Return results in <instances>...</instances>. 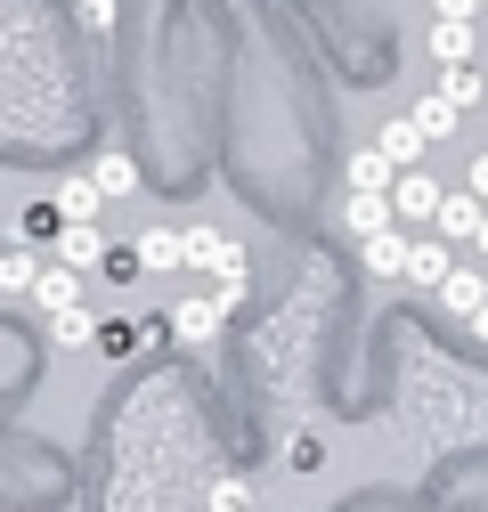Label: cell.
<instances>
[{"label": "cell", "mask_w": 488, "mask_h": 512, "mask_svg": "<svg viewBox=\"0 0 488 512\" xmlns=\"http://www.w3.org/2000/svg\"><path fill=\"white\" fill-rule=\"evenodd\" d=\"M131 261H139V269H179V228H147V236L131 244Z\"/></svg>", "instance_id": "obj_19"}, {"label": "cell", "mask_w": 488, "mask_h": 512, "mask_svg": "<svg viewBox=\"0 0 488 512\" xmlns=\"http://www.w3.org/2000/svg\"><path fill=\"white\" fill-rule=\"evenodd\" d=\"M212 512H261L253 480H220V488H212Z\"/></svg>", "instance_id": "obj_22"}, {"label": "cell", "mask_w": 488, "mask_h": 512, "mask_svg": "<svg viewBox=\"0 0 488 512\" xmlns=\"http://www.w3.org/2000/svg\"><path fill=\"white\" fill-rule=\"evenodd\" d=\"M375 147L391 155V171H423V147H432V139H423L415 122L399 114V122H383V131H375Z\"/></svg>", "instance_id": "obj_12"}, {"label": "cell", "mask_w": 488, "mask_h": 512, "mask_svg": "<svg viewBox=\"0 0 488 512\" xmlns=\"http://www.w3.org/2000/svg\"><path fill=\"white\" fill-rule=\"evenodd\" d=\"M342 220H350V236H375V228H399V220H391V196H350V212H342Z\"/></svg>", "instance_id": "obj_20"}, {"label": "cell", "mask_w": 488, "mask_h": 512, "mask_svg": "<svg viewBox=\"0 0 488 512\" xmlns=\"http://www.w3.org/2000/svg\"><path fill=\"white\" fill-rule=\"evenodd\" d=\"M74 9H82L90 33H114V0H74Z\"/></svg>", "instance_id": "obj_23"}, {"label": "cell", "mask_w": 488, "mask_h": 512, "mask_svg": "<svg viewBox=\"0 0 488 512\" xmlns=\"http://www.w3.org/2000/svg\"><path fill=\"white\" fill-rule=\"evenodd\" d=\"M49 334H57V350H90V342H98V309H90V301L57 309V317H49Z\"/></svg>", "instance_id": "obj_15"}, {"label": "cell", "mask_w": 488, "mask_h": 512, "mask_svg": "<svg viewBox=\"0 0 488 512\" xmlns=\"http://www.w3.org/2000/svg\"><path fill=\"white\" fill-rule=\"evenodd\" d=\"M49 212L66 220V228H82V220H106V196H98V187H90V171H82V179H66V187L49 196Z\"/></svg>", "instance_id": "obj_10"}, {"label": "cell", "mask_w": 488, "mask_h": 512, "mask_svg": "<svg viewBox=\"0 0 488 512\" xmlns=\"http://www.w3.org/2000/svg\"><path fill=\"white\" fill-rule=\"evenodd\" d=\"M33 277H41V252H25V244H0V293H33Z\"/></svg>", "instance_id": "obj_17"}, {"label": "cell", "mask_w": 488, "mask_h": 512, "mask_svg": "<svg viewBox=\"0 0 488 512\" xmlns=\"http://www.w3.org/2000/svg\"><path fill=\"white\" fill-rule=\"evenodd\" d=\"M179 261L188 269H204L212 277V301L236 317L244 301H253V252H244L228 228H212V220H196V228H179Z\"/></svg>", "instance_id": "obj_1"}, {"label": "cell", "mask_w": 488, "mask_h": 512, "mask_svg": "<svg viewBox=\"0 0 488 512\" xmlns=\"http://www.w3.org/2000/svg\"><path fill=\"white\" fill-rule=\"evenodd\" d=\"M171 334H163V317H98V342L90 350H106L114 366L122 358H147V350H163Z\"/></svg>", "instance_id": "obj_2"}, {"label": "cell", "mask_w": 488, "mask_h": 512, "mask_svg": "<svg viewBox=\"0 0 488 512\" xmlns=\"http://www.w3.org/2000/svg\"><path fill=\"white\" fill-rule=\"evenodd\" d=\"M440 98H448V106H472V98H480V74H472V66H440Z\"/></svg>", "instance_id": "obj_21"}, {"label": "cell", "mask_w": 488, "mask_h": 512, "mask_svg": "<svg viewBox=\"0 0 488 512\" xmlns=\"http://www.w3.org/2000/svg\"><path fill=\"white\" fill-rule=\"evenodd\" d=\"M448 269H456V244H440V236H407V269H399V285H423V293H432Z\"/></svg>", "instance_id": "obj_5"}, {"label": "cell", "mask_w": 488, "mask_h": 512, "mask_svg": "<svg viewBox=\"0 0 488 512\" xmlns=\"http://www.w3.org/2000/svg\"><path fill=\"white\" fill-rule=\"evenodd\" d=\"M33 301H41V317L74 309V301H82V269H66V261H41V277H33Z\"/></svg>", "instance_id": "obj_9"}, {"label": "cell", "mask_w": 488, "mask_h": 512, "mask_svg": "<svg viewBox=\"0 0 488 512\" xmlns=\"http://www.w3.org/2000/svg\"><path fill=\"white\" fill-rule=\"evenodd\" d=\"M472 244H480V252H488V212H480V228H472Z\"/></svg>", "instance_id": "obj_27"}, {"label": "cell", "mask_w": 488, "mask_h": 512, "mask_svg": "<svg viewBox=\"0 0 488 512\" xmlns=\"http://www.w3.org/2000/svg\"><path fill=\"white\" fill-rule=\"evenodd\" d=\"M480 57V17H432V66H472Z\"/></svg>", "instance_id": "obj_6"}, {"label": "cell", "mask_w": 488, "mask_h": 512, "mask_svg": "<svg viewBox=\"0 0 488 512\" xmlns=\"http://www.w3.org/2000/svg\"><path fill=\"white\" fill-rule=\"evenodd\" d=\"M464 196H480V204H488V155H472V163H464Z\"/></svg>", "instance_id": "obj_24"}, {"label": "cell", "mask_w": 488, "mask_h": 512, "mask_svg": "<svg viewBox=\"0 0 488 512\" xmlns=\"http://www.w3.org/2000/svg\"><path fill=\"white\" fill-rule=\"evenodd\" d=\"M464 334H472V342H488V301H480V309L464 317Z\"/></svg>", "instance_id": "obj_26"}, {"label": "cell", "mask_w": 488, "mask_h": 512, "mask_svg": "<svg viewBox=\"0 0 488 512\" xmlns=\"http://www.w3.org/2000/svg\"><path fill=\"white\" fill-rule=\"evenodd\" d=\"M358 261L375 269V277H399V269H407V228H375V236H358Z\"/></svg>", "instance_id": "obj_14"}, {"label": "cell", "mask_w": 488, "mask_h": 512, "mask_svg": "<svg viewBox=\"0 0 488 512\" xmlns=\"http://www.w3.org/2000/svg\"><path fill=\"white\" fill-rule=\"evenodd\" d=\"M480 17H488V0H480Z\"/></svg>", "instance_id": "obj_28"}, {"label": "cell", "mask_w": 488, "mask_h": 512, "mask_svg": "<svg viewBox=\"0 0 488 512\" xmlns=\"http://www.w3.org/2000/svg\"><path fill=\"white\" fill-rule=\"evenodd\" d=\"M391 179H399V171H391V155H383L375 139L350 155V196H391Z\"/></svg>", "instance_id": "obj_13"}, {"label": "cell", "mask_w": 488, "mask_h": 512, "mask_svg": "<svg viewBox=\"0 0 488 512\" xmlns=\"http://www.w3.org/2000/svg\"><path fill=\"white\" fill-rule=\"evenodd\" d=\"M407 122H415V131H423V139H448V131H456V122H464V106H448V98L432 90V98H415V114H407Z\"/></svg>", "instance_id": "obj_18"}, {"label": "cell", "mask_w": 488, "mask_h": 512, "mask_svg": "<svg viewBox=\"0 0 488 512\" xmlns=\"http://www.w3.org/2000/svg\"><path fill=\"white\" fill-rule=\"evenodd\" d=\"M106 252H114V244H106V228H98V220H82V228H57V252H49V261H66V269H82V277H90V269H106Z\"/></svg>", "instance_id": "obj_7"}, {"label": "cell", "mask_w": 488, "mask_h": 512, "mask_svg": "<svg viewBox=\"0 0 488 512\" xmlns=\"http://www.w3.org/2000/svg\"><path fill=\"white\" fill-rule=\"evenodd\" d=\"M432 17H480V0H432Z\"/></svg>", "instance_id": "obj_25"}, {"label": "cell", "mask_w": 488, "mask_h": 512, "mask_svg": "<svg viewBox=\"0 0 488 512\" xmlns=\"http://www.w3.org/2000/svg\"><path fill=\"white\" fill-rule=\"evenodd\" d=\"M220 326H228V309H220L212 293H188V301H179V309L163 317V334H171V342H188V350H204Z\"/></svg>", "instance_id": "obj_4"}, {"label": "cell", "mask_w": 488, "mask_h": 512, "mask_svg": "<svg viewBox=\"0 0 488 512\" xmlns=\"http://www.w3.org/2000/svg\"><path fill=\"white\" fill-rule=\"evenodd\" d=\"M480 196H464V187H456V196H440V212H432V236L440 244H472V228H480Z\"/></svg>", "instance_id": "obj_8"}, {"label": "cell", "mask_w": 488, "mask_h": 512, "mask_svg": "<svg viewBox=\"0 0 488 512\" xmlns=\"http://www.w3.org/2000/svg\"><path fill=\"white\" fill-rule=\"evenodd\" d=\"M432 293H440V309H448V317H472V309H480V301H488V277H480V269H464V261H456V269H448V277H440V285H432Z\"/></svg>", "instance_id": "obj_11"}, {"label": "cell", "mask_w": 488, "mask_h": 512, "mask_svg": "<svg viewBox=\"0 0 488 512\" xmlns=\"http://www.w3.org/2000/svg\"><path fill=\"white\" fill-rule=\"evenodd\" d=\"M90 187H98L106 204H122V196L139 187V163H131V155H98V163H90Z\"/></svg>", "instance_id": "obj_16"}, {"label": "cell", "mask_w": 488, "mask_h": 512, "mask_svg": "<svg viewBox=\"0 0 488 512\" xmlns=\"http://www.w3.org/2000/svg\"><path fill=\"white\" fill-rule=\"evenodd\" d=\"M440 196H448V187H440L432 171H399V179H391V220H399V228H432Z\"/></svg>", "instance_id": "obj_3"}]
</instances>
